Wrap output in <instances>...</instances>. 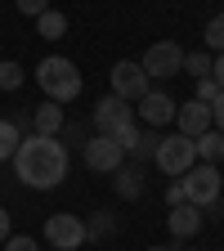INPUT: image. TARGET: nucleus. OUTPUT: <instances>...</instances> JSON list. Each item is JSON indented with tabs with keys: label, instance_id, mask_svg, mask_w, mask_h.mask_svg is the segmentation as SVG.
Here are the masks:
<instances>
[{
	"label": "nucleus",
	"instance_id": "2f4dec72",
	"mask_svg": "<svg viewBox=\"0 0 224 251\" xmlns=\"http://www.w3.org/2000/svg\"><path fill=\"white\" fill-rule=\"evenodd\" d=\"M50 251H54V247H50Z\"/></svg>",
	"mask_w": 224,
	"mask_h": 251
},
{
	"label": "nucleus",
	"instance_id": "5701e85b",
	"mask_svg": "<svg viewBox=\"0 0 224 251\" xmlns=\"http://www.w3.org/2000/svg\"><path fill=\"white\" fill-rule=\"evenodd\" d=\"M58 139H63V148H81L90 135H85V126H76V121H63V135H58Z\"/></svg>",
	"mask_w": 224,
	"mask_h": 251
},
{
	"label": "nucleus",
	"instance_id": "f03ea898",
	"mask_svg": "<svg viewBox=\"0 0 224 251\" xmlns=\"http://www.w3.org/2000/svg\"><path fill=\"white\" fill-rule=\"evenodd\" d=\"M36 85L45 90V99L50 103H72L76 94H81V68L72 58H63V54H50V58H41L36 63Z\"/></svg>",
	"mask_w": 224,
	"mask_h": 251
},
{
	"label": "nucleus",
	"instance_id": "20e7f679",
	"mask_svg": "<svg viewBox=\"0 0 224 251\" xmlns=\"http://www.w3.org/2000/svg\"><path fill=\"white\" fill-rule=\"evenodd\" d=\"M152 162L157 166H162L171 179H179L188 166H193L198 162V152H193V139H188V135H162V139H157V152H152Z\"/></svg>",
	"mask_w": 224,
	"mask_h": 251
},
{
	"label": "nucleus",
	"instance_id": "ddd939ff",
	"mask_svg": "<svg viewBox=\"0 0 224 251\" xmlns=\"http://www.w3.org/2000/svg\"><path fill=\"white\" fill-rule=\"evenodd\" d=\"M63 121H68L63 108L45 99L41 108H31V135H63Z\"/></svg>",
	"mask_w": 224,
	"mask_h": 251
},
{
	"label": "nucleus",
	"instance_id": "cd10ccee",
	"mask_svg": "<svg viewBox=\"0 0 224 251\" xmlns=\"http://www.w3.org/2000/svg\"><path fill=\"white\" fill-rule=\"evenodd\" d=\"M5 251H41V247L31 242V238H14V233H9V238H5Z\"/></svg>",
	"mask_w": 224,
	"mask_h": 251
},
{
	"label": "nucleus",
	"instance_id": "9d476101",
	"mask_svg": "<svg viewBox=\"0 0 224 251\" xmlns=\"http://www.w3.org/2000/svg\"><path fill=\"white\" fill-rule=\"evenodd\" d=\"M135 112H139V117H144V121L152 126V130H157V126H171V121H175L179 103L171 99V94H162V90H148L144 99L135 103Z\"/></svg>",
	"mask_w": 224,
	"mask_h": 251
},
{
	"label": "nucleus",
	"instance_id": "6e6552de",
	"mask_svg": "<svg viewBox=\"0 0 224 251\" xmlns=\"http://www.w3.org/2000/svg\"><path fill=\"white\" fill-rule=\"evenodd\" d=\"M139 68L148 72V81H152V76H175V72L184 68V50H179L175 41H152V45L144 50V58H139Z\"/></svg>",
	"mask_w": 224,
	"mask_h": 251
},
{
	"label": "nucleus",
	"instance_id": "dca6fc26",
	"mask_svg": "<svg viewBox=\"0 0 224 251\" xmlns=\"http://www.w3.org/2000/svg\"><path fill=\"white\" fill-rule=\"evenodd\" d=\"M112 175H117V193H121L125 202L144 193V175H139V166H117Z\"/></svg>",
	"mask_w": 224,
	"mask_h": 251
},
{
	"label": "nucleus",
	"instance_id": "39448f33",
	"mask_svg": "<svg viewBox=\"0 0 224 251\" xmlns=\"http://www.w3.org/2000/svg\"><path fill=\"white\" fill-rule=\"evenodd\" d=\"M94 135H108V139H117L121 130H130L135 126V103H125V99H117V94H108V99H99L94 103Z\"/></svg>",
	"mask_w": 224,
	"mask_h": 251
},
{
	"label": "nucleus",
	"instance_id": "1a4fd4ad",
	"mask_svg": "<svg viewBox=\"0 0 224 251\" xmlns=\"http://www.w3.org/2000/svg\"><path fill=\"white\" fill-rule=\"evenodd\" d=\"M81 157H85V166H90V171L112 175V171L125 162V148H121L117 139H108V135H90V139L81 144Z\"/></svg>",
	"mask_w": 224,
	"mask_h": 251
},
{
	"label": "nucleus",
	"instance_id": "c85d7f7f",
	"mask_svg": "<svg viewBox=\"0 0 224 251\" xmlns=\"http://www.w3.org/2000/svg\"><path fill=\"white\" fill-rule=\"evenodd\" d=\"M211 81L220 85V94H224V54H215L211 58Z\"/></svg>",
	"mask_w": 224,
	"mask_h": 251
},
{
	"label": "nucleus",
	"instance_id": "c756f323",
	"mask_svg": "<svg viewBox=\"0 0 224 251\" xmlns=\"http://www.w3.org/2000/svg\"><path fill=\"white\" fill-rule=\"evenodd\" d=\"M9 225H14V215H9L5 206H0V242H5V238H9Z\"/></svg>",
	"mask_w": 224,
	"mask_h": 251
},
{
	"label": "nucleus",
	"instance_id": "f8f14e48",
	"mask_svg": "<svg viewBox=\"0 0 224 251\" xmlns=\"http://www.w3.org/2000/svg\"><path fill=\"white\" fill-rule=\"evenodd\" d=\"M202 225H206V211H198L193 202L171 206V215H166V229H171V238H193Z\"/></svg>",
	"mask_w": 224,
	"mask_h": 251
},
{
	"label": "nucleus",
	"instance_id": "0eeeda50",
	"mask_svg": "<svg viewBox=\"0 0 224 251\" xmlns=\"http://www.w3.org/2000/svg\"><path fill=\"white\" fill-rule=\"evenodd\" d=\"M45 242L54 251H76L85 242V220L81 215H68V211H54L45 220Z\"/></svg>",
	"mask_w": 224,
	"mask_h": 251
},
{
	"label": "nucleus",
	"instance_id": "b1692460",
	"mask_svg": "<svg viewBox=\"0 0 224 251\" xmlns=\"http://www.w3.org/2000/svg\"><path fill=\"white\" fill-rule=\"evenodd\" d=\"M193 99H198V103H206V108H211V103H215V99H220V85H215V81H211V76H202V81H198V90H193Z\"/></svg>",
	"mask_w": 224,
	"mask_h": 251
},
{
	"label": "nucleus",
	"instance_id": "f257e3e1",
	"mask_svg": "<svg viewBox=\"0 0 224 251\" xmlns=\"http://www.w3.org/2000/svg\"><path fill=\"white\" fill-rule=\"evenodd\" d=\"M9 162H14V171H18V179L27 188H41L45 193V188H58L68 179L72 157H68V148H63L58 135H27V139H18Z\"/></svg>",
	"mask_w": 224,
	"mask_h": 251
},
{
	"label": "nucleus",
	"instance_id": "6ab92c4d",
	"mask_svg": "<svg viewBox=\"0 0 224 251\" xmlns=\"http://www.w3.org/2000/svg\"><path fill=\"white\" fill-rule=\"evenodd\" d=\"M157 130H139L135 135V144H130V152H135V162H152V152H157Z\"/></svg>",
	"mask_w": 224,
	"mask_h": 251
},
{
	"label": "nucleus",
	"instance_id": "4be33fe9",
	"mask_svg": "<svg viewBox=\"0 0 224 251\" xmlns=\"http://www.w3.org/2000/svg\"><path fill=\"white\" fill-rule=\"evenodd\" d=\"M18 85H23V63L5 58L0 63V90H18Z\"/></svg>",
	"mask_w": 224,
	"mask_h": 251
},
{
	"label": "nucleus",
	"instance_id": "7c9ffc66",
	"mask_svg": "<svg viewBox=\"0 0 224 251\" xmlns=\"http://www.w3.org/2000/svg\"><path fill=\"white\" fill-rule=\"evenodd\" d=\"M148 251H171V247H148Z\"/></svg>",
	"mask_w": 224,
	"mask_h": 251
},
{
	"label": "nucleus",
	"instance_id": "4468645a",
	"mask_svg": "<svg viewBox=\"0 0 224 251\" xmlns=\"http://www.w3.org/2000/svg\"><path fill=\"white\" fill-rule=\"evenodd\" d=\"M193 152H198V162H211V166H220V162H224V135H220V130H206V135H198V139H193Z\"/></svg>",
	"mask_w": 224,
	"mask_h": 251
},
{
	"label": "nucleus",
	"instance_id": "aec40b11",
	"mask_svg": "<svg viewBox=\"0 0 224 251\" xmlns=\"http://www.w3.org/2000/svg\"><path fill=\"white\" fill-rule=\"evenodd\" d=\"M179 72H193L198 81H202V76H211V54H206V50H193V54H184V68H179Z\"/></svg>",
	"mask_w": 224,
	"mask_h": 251
},
{
	"label": "nucleus",
	"instance_id": "f3484780",
	"mask_svg": "<svg viewBox=\"0 0 224 251\" xmlns=\"http://www.w3.org/2000/svg\"><path fill=\"white\" fill-rule=\"evenodd\" d=\"M18 139H23V130H18L9 117H0V162H9V157H14Z\"/></svg>",
	"mask_w": 224,
	"mask_h": 251
},
{
	"label": "nucleus",
	"instance_id": "9b49d317",
	"mask_svg": "<svg viewBox=\"0 0 224 251\" xmlns=\"http://www.w3.org/2000/svg\"><path fill=\"white\" fill-rule=\"evenodd\" d=\"M175 130H179V135H188V139L206 135V130H211V108H206V103H198V99L179 103V112H175Z\"/></svg>",
	"mask_w": 224,
	"mask_h": 251
},
{
	"label": "nucleus",
	"instance_id": "a878e982",
	"mask_svg": "<svg viewBox=\"0 0 224 251\" xmlns=\"http://www.w3.org/2000/svg\"><path fill=\"white\" fill-rule=\"evenodd\" d=\"M184 202H188L184 179H171V184H166V206H184Z\"/></svg>",
	"mask_w": 224,
	"mask_h": 251
},
{
	"label": "nucleus",
	"instance_id": "423d86ee",
	"mask_svg": "<svg viewBox=\"0 0 224 251\" xmlns=\"http://www.w3.org/2000/svg\"><path fill=\"white\" fill-rule=\"evenodd\" d=\"M108 81H112V94H117V99H125V103H139L144 94L152 90L148 72L139 68L135 58H121V63H112V72H108Z\"/></svg>",
	"mask_w": 224,
	"mask_h": 251
},
{
	"label": "nucleus",
	"instance_id": "7ed1b4c3",
	"mask_svg": "<svg viewBox=\"0 0 224 251\" xmlns=\"http://www.w3.org/2000/svg\"><path fill=\"white\" fill-rule=\"evenodd\" d=\"M179 179H184V193H188V202H193L198 211H206V206H215L224 198V175L211 162H193Z\"/></svg>",
	"mask_w": 224,
	"mask_h": 251
},
{
	"label": "nucleus",
	"instance_id": "412c9836",
	"mask_svg": "<svg viewBox=\"0 0 224 251\" xmlns=\"http://www.w3.org/2000/svg\"><path fill=\"white\" fill-rule=\"evenodd\" d=\"M206 50L211 54H224V14L206 18Z\"/></svg>",
	"mask_w": 224,
	"mask_h": 251
},
{
	"label": "nucleus",
	"instance_id": "bb28decb",
	"mask_svg": "<svg viewBox=\"0 0 224 251\" xmlns=\"http://www.w3.org/2000/svg\"><path fill=\"white\" fill-rule=\"evenodd\" d=\"M211 130H220V135H224V94L211 103Z\"/></svg>",
	"mask_w": 224,
	"mask_h": 251
},
{
	"label": "nucleus",
	"instance_id": "393cba45",
	"mask_svg": "<svg viewBox=\"0 0 224 251\" xmlns=\"http://www.w3.org/2000/svg\"><path fill=\"white\" fill-rule=\"evenodd\" d=\"M14 9H18L23 18H41V14L50 9V0H14Z\"/></svg>",
	"mask_w": 224,
	"mask_h": 251
},
{
	"label": "nucleus",
	"instance_id": "2eb2a0df",
	"mask_svg": "<svg viewBox=\"0 0 224 251\" xmlns=\"http://www.w3.org/2000/svg\"><path fill=\"white\" fill-rule=\"evenodd\" d=\"M36 36H41V41H63V36H68V14L45 9V14L36 18Z\"/></svg>",
	"mask_w": 224,
	"mask_h": 251
},
{
	"label": "nucleus",
	"instance_id": "a211bd4d",
	"mask_svg": "<svg viewBox=\"0 0 224 251\" xmlns=\"http://www.w3.org/2000/svg\"><path fill=\"white\" fill-rule=\"evenodd\" d=\"M112 229H117V220H112L108 211H94V215L85 220V238H94V242H99V238H108Z\"/></svg>",
	"mask_w": 224,
	"mask_h": 251
}]
</instances>
